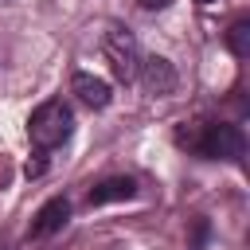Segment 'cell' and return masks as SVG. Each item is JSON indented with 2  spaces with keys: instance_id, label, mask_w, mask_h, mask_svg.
I'll return each instance as SVG.
<instances>
[{
  "instance_id": "obj_1",
  "label": "cell",
  "mask_w": 250,
  "mask_h": 250,
  "mask_svg": "<svg viewBox=\"0 0 250 250\" xmlns=\"http://www.w3.org/2000/svg\"><path fill=\"white\" fill-rule=\"evenodd\" d=\"M172 137H176L180 148H188V152H195L203 160L242 164V156H246V137L230 121H191V125L184 121V125H176Z\"/></svg>"
},
{
  "instance_id": "obj_2",
  "label": "cell",
  "mask_w": 250,
  "mask_h": 250,
  "mask_svg": "<svg viewBox=\"0 0 250 250\" xmlns=\"http://www.w3.org/2000/svg\"><path fill=\"white\" fill-rule=\"evenodd\" d=\"M70 133H74V113H70V105H66L62 98L39 102V105L31 109V117H27V137H31V145H35L39 152L59 148L62 141H70Z\"/></svg>"
},
{
  "instance_id": "obj_3",
  "label": "cell",
  "mask_w": 250,
  "mask_h": 250,
  "mask_svg": "<svg viewBox=\"0 0 250 250\" xmlns=\"http://www.w3.org/2000/svg\"><path fill=\"white\" fill-rule=\"evenodd\" d=\"M102 55H105V62H109V70H113V78H117V82H137L141 47H137V39H133V31H129V27L113 23V27L102 35Z\"/></svg>"
},
{
  "instance_id": "obj_4",
  "label": "cell",
  "mask_w": 250,
  "mask_h": 250,
  "mask_svg": "<svg viewBox=\"0 0 250 250\" xmlns=\"http://www.w3.org/2000/svg\"><path fill=\"white\" fill-rule=\"evenodd\" d=\"M66 219H70V199L66 195H55V199H47L35 211V219L27 227V238H51V234H59L66 227Z\"/></svg>"
},
{
  "instance_id": "obj_5",
  "label": "cell",
  "mask_w": 250,
  "mask_h": 250,
  "mask_svg": "<svg viewBox=\"0 0 250 250\" xmlns=\"http://www.w3.org/2000/svg\"><path fill=\"white\" fill-rule=\"evenodd\" d=\"M137 78L145 82V90L148 94H156V98H164V94H172L176 90V66L168 62V59H160V55H148V59H141V66H137Z\"/></svg>"
},
{
  "instance_id": "obj_6",
  "label": "cell",
  "mask_w": 250,
  "mask_h": 250,
  "mask_svg": "<svg viewBox=\"0 0 250 250\" xmlns=\"http://www.w3.org/2000/svg\"><path fill=\"white\" fill-rule=\"evenodd\" d=\"M133 195H137V180L133 176H109V180H102V184L90 188L86 203L102 207V203H117V199H133Z\"/></svg>"
},
{
  "instance_id": "obj_7",
  "label": "cell",
  "mask_w": 250,
  "mask_h": 250,
  "mask_svg": "<svg viewBox=\"0 0 250 250\" xmlns=\"http://www.w3.org/2000/svg\"><path fill=\"white\" fill-rule=\"evenodd\" d=\"M70 90H74L78 102H86L90 109H105V105H109V86H105L102 78L86 74V70H78V74L70 78Z\"/></svg>"
},
{
  "instance_id": "obj_8",
  "label": "cell",
  "mask_w": 250,
  "mask_h": 250,
  "mask_svg": "<svg viewBox=\"0 0 250 250\" xmlns=\"http://www.w3.org/2000/svg\"><path fill=\"white\" fill-rule=\"evenodd\" d=\"M227 47H230L234 59H246V55H250V20H246V16L227 27Z\"/></svg>"
},
{
  "instance_id": "obj_9",
  "label": "cell",
  "mask_w": 250,
  "mask_h": 250,
  "mask_svg": "<svg viewBox=\"0 0 250 250\" xmlns=\"http://www.w3.org/2000/svg\"><path fill=\"white\" fill-rule=\"evenodd\" d=\"M43 156H47V152H39V160H27V176H43V168H47Z\"/></svg>"
},
{
  "instance_id": "obj_10",
  "label": "cell",
  "mask_w": 250,
  "mask_h": 250,
  "mask_svg": "<svg viewBox=\"0 0 250 250\" xmlns=\"http://www.w3.org/2000/svg\"><path fill=\"white\" fill-rule=\"evenodd\" d=\"M137 4H141V8H148V12H160V8H168L172 0H137Z\"/></svg>"
},
{
  "instance_id": "obj_11",
  "label": "cell",
  "mask_w": 250,
  "mask_h": 250,
  "mask_svg": "<svg viewBox=\"0 0 250 250\" xmlns=\"http://www.w3.org/2000/svg\"><path fill=\"white\" fill-rule=\"evenodd\" d=\"M195 4H215V0H195Z\"/></svg>"
},
{
  "instance_id": "obj_12",
  "label": "cell",
  "mask_w": 250,
  "mask_h": 250,
  "mask_svg": "<svg viewBox=\"0 0 250 250\" xmlns=\"http://www.w3.org/2000/svg\"><path fill=\"white\" fill-rule=\"evenodd\" d=\"M0 250H4V246H0Z\"/></svg>"
}]
</instances>
